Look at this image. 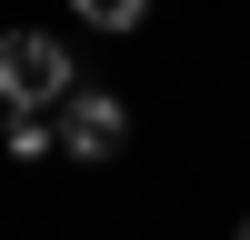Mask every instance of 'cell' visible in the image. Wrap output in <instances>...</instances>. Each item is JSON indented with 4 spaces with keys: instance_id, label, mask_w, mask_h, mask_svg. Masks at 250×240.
<instances>
[{
    "instance_id": "cell-3",
    "label": "cell",
    "mask_w": 250,
    "mask_h": 240,
    "mask_svg": "<svg viewBox=\"0 0 250 240\" xmlns=\"http://www.w3.org/2000/svg\"><path fill=\"white\" fill-rule=\"evenodd\" d=\"M80 20H90V30H140V20H150V0H70Z\"/></svg>"
},
{
    "instance_id": "cell-2",
    "label": "cell",
    "mask_w": 250,
    "mask_h": 240,
    "mask_svg": "<svg viewBox=\"0 0 250 240\" xmlns=\"http://www.w3.org/2000/svg\"><path fill=\"white\" fill-rule=\"evenodd\" d=\"M50 130H60V150H70V160H120V140H130V100L80 80V90L50 110Z\"/></svg>"
},
{
    "instance_id": "cell-4",
    "label": "cell",
    "mask_w": 250,
    "mask_h": 240,
    "mask_svg": "<svg viewBox=\"0 0 250 240\" xmlns=\"http://www.w3.org/2000/svg\"><path fill=\"white\" fill-rule=\"evenodd\" d=\"M60 150V130H50V120H30V110H20L10 120V160H50Z\"/></svg>"
},
{
    "instance_id": "cell-1",
    "label": "cell",
    "mask_w": 250,
    "mask_h": 240,
    "mask_svg": "<svg viewBox=\"0 0 250 240\" xmlns=\"http://www.w3.org/2000/svg\"><path fill=\"white\" fill-rule=\"evenodd\" d=\"M80 90V70H70V50H60L50 30H0V110H30V120H50L60 100Z\"/></svg>"
},
{
    "instance_id": "cell-5",
    "label": "cell",
    "mask_w": 250,
    "mask_h": 240,
    "mask_svg": "<svg viewBox=\"0 0 250 240\" xmlns=\"http://www.w3.org/2000/svg\"><path fill=\"white\" fill-rule=\"evenodd\" d=\"M230 240H250V210H240V230H230Z\"/></svg>"
}]
</instances>
